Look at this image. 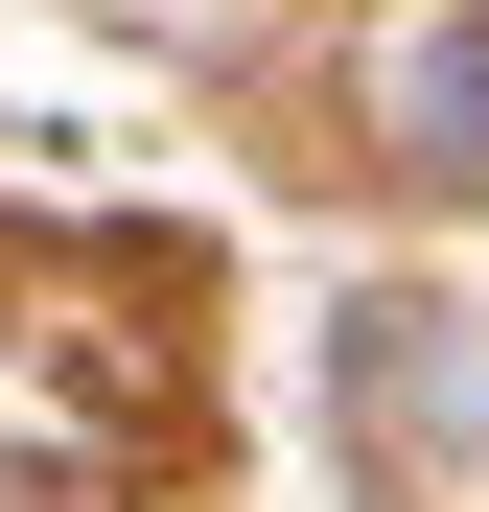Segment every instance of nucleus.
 I'll use <instances>...</instances> for the list:
<instances>
[{
	"instance_id": "obj_1",
	"label": "nucleus",
	"mask_w": 489,
	"mask_h": 512,
	"mask_svg": "<svg viewBox=\"0 0 489 512\" xmlns=\"http://www.w3.org/2000/svg\"><path fill=\"white\" fill-rule=\"evenodd\" d=\"M396 117H420V163H489V24H420V47H396Z\"/></svg>"
}]
</instances>
